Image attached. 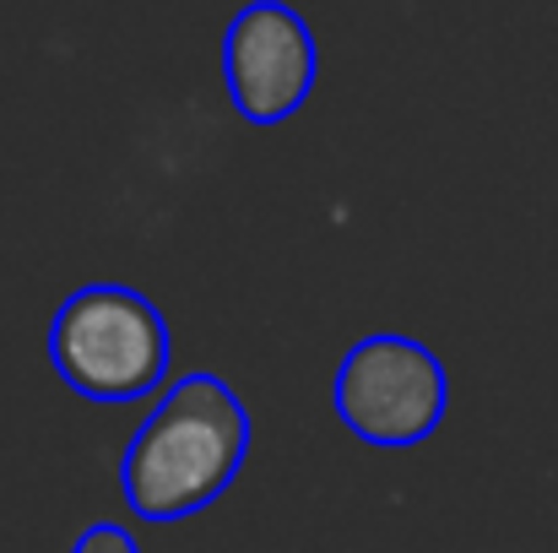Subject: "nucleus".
Masks as SVG:
<instances>
[{"instance_id": "4", "label": "nucleus", "mask_w": 558, "mask_h": 553, "mask_svg": "<svg viewBox=\"0 0 558 553\" xmlns=\"http://www.w3.org/2000/svg\"><path fill=\"white\" fill-rule=\"evenodd\" d=\"M320 76V49L310 22L288 0H250L222 33L228 104L250 125H282L304 109Z\"/></svg>"}, {"instance_id": "3", "label": "nucleus", "mask_w": 558, "mask_h": 553, "mask_svg": "<svg viewBox=\"0 0 558 553\" xmlns=\"http://www.w3.org/2000/svg\"><path fill=\"white\" fill-rule=\"evenodd\" d=\"M331 401H337L342 429H353L359 440L385 445V450H407L439 429V418L450 407V380L423 342L385 332V337H364L342 359Z\"/></svg>"}, {"instance_id": "1", "label": "nucleus", "mask_w": 558, "mask_h": 553, "mask_svg": "<svg viewBox=\"0 0 558 553\" xmlns=\"http://www.w3.org/2000/svg\"><path fill=\"white\" fill-rule=\"evenodd\" d=\"M250 456V412L211 369L180 374L120 461L125 505L142 521H185L228 494Z\"/></svg>"}, {"instance_id": "5", "label": "nucleus", "mask_w": 558, "mask_h": 553, "mask_svg": "<svg viewBox=\"0 0 558 553\" xmlns=\"http://www.w3.org/2000/svg\"><path fill=\"white\" fill-rule=\"evenodd\" d=\"M71 553H142V549H136V538H131L125 527L98 521V527H87V532L71 543Z\"/></svg>"}, {"instance_id": "2", "label": "nucleus", "mask_w": 558, "mask_h": 553, "mask_svg": "<svg viewBox=\"0 0 558 553\" xmlns=\"http://www.w3.org/2000/svg\"><path fill=\"white\" fill-rule=\"evenodd\" d=\"M49 359L87 401H142L169 374V326L147 293L125 282H87L60 304Z\"/></svg>"}]
</instances>
